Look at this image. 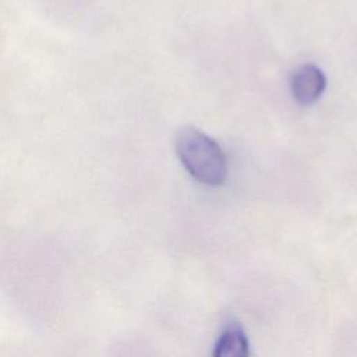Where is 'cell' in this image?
<instances>
[{"mask_svg":"<svg viewBox=\"0 0 357 357\" xmlns=\"http://www.w3.org/2000/svg\"><path fill=\"white\" fill-rule=\"evenodd\" d=\"M213 357H250L245 333L237 326L225 329L216 342Z\"/></svg>","mask_w":357,"mask_h":357,"instance_id":"3","label":"cell"},{"mask_svg":"<svg viewBox=\"0 0 357 357\" xmlns=\"http://www.w3.org/2000/svg\"><path fill=\"white\" fill-rule=\"evenodd\" d=\"M326 88V77L315 64L300 66L290 78V91L294 100L303 106L315 103Z\"/></svg>","mask_w":357,"mask_h":357,"instance_id":"2","label":"cell"},{"mask_svg":"<svg viewBox=\"0 0 357 357\" xmlns=\"http://www.w3.org/2000/svg\"><path fill=\"white\" fill-rule=\"evenodd\" d=\"M176 152L192 178L218 187L226 181L227 162L220 145L194 127H184L176 138Z\"/></svg>","mask_w":357,"mask_h":357,"instance_id":"1","label":"cell"}]
</instances>
